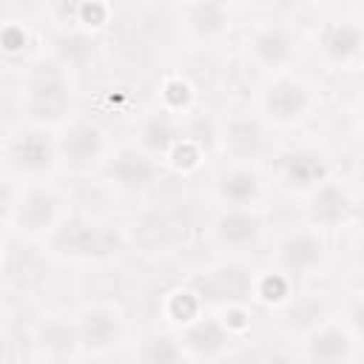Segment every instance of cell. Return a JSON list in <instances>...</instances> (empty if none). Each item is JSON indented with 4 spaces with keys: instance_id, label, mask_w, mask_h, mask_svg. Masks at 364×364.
<instances>
[{
    "instance_id": "f1b7e54d",
    "label": "cell",
    "mask_w": 364,
    "mask_h": 364,
    "mask_svg": "<svg viewBox=\"0 0 364 364\" xmlns=\"http://www.w3.org/2000/svg\"><path fill=\"white\" fill-rule=\"evenodd\" d=\"M196 162V151L188 142H176L173 145V165L176 168H191Z\"/></svg>"
},
{
    "instance_id": "d4e9b609",
    "label": "cell",
    "mask_w": 364,
    "mask_h": 364,
    "mask_svg": "<svg viewBox=\"0 0 364 364\" xmlns=\"http://www.w3.org/2000/svg\"><path fill=\"white\" fill-rule=\"evenodd\" d=\"M284 293H287V279L279 276V273L264 276L262 284H259V296L267 299V301H279V299H284Z\"/></svg>"
},
{
    "instance_id": "9c48e42d",
    "label": "cell",
    "mask_w": 364,
    "mask_h": 364,
    "mask_svg": "<svg viewBox=\"0 0 364 364\" xmlns=\"http://www.w3.org/2000/svg\"><path fill=\"white\" fill-rule=\"evenodd\" d=\"M353 353V338L344 327H321L316 333H310L307 338V355L316 361V364H341L347 361Z\"/></svg>"
},
{
    "instance_id": "ffe728a7",
    "label": "cell",
    "mask_w": 364,
    "mask_h": 364,
    "mask_svg": "<svg viewBox=\"0 0 364 364\" xmlns=\"http://www.w3.org/2000/svg\"><path fill=\"white\" fill-rule=\"evenodd\" d=\"M185 17L196 37H216L228 28V9L219 3H191L185 6Z\"/></svg>"
},
{
    "instance_id": "44dd1931",
    "label": "cell",
    "mask_w": 364,
    "mask_h": 364,
    "mask_svg": "<svg viewBox=\"0 0 364 364\" xmlns=\"http://www.w3.org/2000/svg\"><path fill=\"white\" fill-rule=\"evenodd\" d=\"M40 344L43 350H48L51 355L63 358L68 353H74V347L80 344V336H77V327H71L68 321H60V318H51L40 327Z\"/></svg>"
},
{
    "instance_id": "9a60e30c",
    "label": "cell",
    "mask_w": 364,
    "mask_h": 364,
    "mask_svg": "<svg viewBox=\"0 0 364 364\" xmlns=\"http://www.w3.org/2000/svg\"><path fill=\"white\" fill-rule=\"evenodd\" d=\"M324 54L336 63H350L361 54V28L355 23H333L321 37Z\"/></svg>"
},
{
    "instance_id": "f546056e",
    "label": "cell",
    "mask_w": 364,
    "mask_h": 364,
    "mask_svg": "<svg viewBox=\"0 0 364 364\" xmlns=\"http://www.w3.org/2000/svg\"><path fill=\"white\" fill-rule=\"evenodd\" d=\"M0 321H3V310H0Z\"/></svg>"
},
{
    "instance_id": "6da1fadb",
    "label": "cell",
    "mask_w": 364,
    "mask_h": 364,
    "mask_svg": "<svg viewBox=\"0 0 364 364\" xmlns=\"http://www.w3.org/2000/svg\"><path fill=\"white\" fill-rule=\"evenodd\" d=\"M26 108L34 119L54 122L68 108V85L57 68H40L26 85Z\"/></svg>"
},
{
    "instance_id": "83f0119b",
    "label": "cell",
    "mask_w": 364,
    "mask_h": 364,
    "mask_svg": "<svg viewBox=\"0 0 364 364\" xmlns=\"http://www.w3.org/2000/svg\"><path fill=\"white\" fill-rule=\"evenodd\" d=\"M105 14H108V6H102V3H82L80 6V17L85 23H91V26L105 23Z\"/></svg>"
},
{
    "instance_id": "277c9868",
    "label": "cell",
    "mask_w": 364,
    "mask_h": 364,
    "mask_svg": "<svg viewBox=\"0 0 364 364\" xmlns=\"http://www.w3.org/2000/svg\"><path fill=\"white\" fill-rule=\"evenodd\" d=\"M102 151H105V136L91 122H77L60 136V154L74 168H85V165L97 162L102 156Z\"/></svg>"
},
{
    "instance_id": "3957f363",
    "label": "cell",
    "mask_w": 364,
    "mask_h": 364,
    "mask_svg": "<svg viewBox=\"0 0 364 364\" xmlns=\"http://www.w3.org/2000/svg\"><path fill=\"white\" fill-rule=\"evenodd\" d=\"M310 108V91L304 82L299 80H276L264 88L262 94V111L273 119V122H282V125H290L296 119H301Z\"/></svg>"
},
{
    "instance_id": "7c38bea8",
    "label": "cell",
    "mask_w": 364,
    "mask_h": 364,
    "mask_svg": "<svg viewBox=\"0 0 364 364\" xmlns=\"http://www.w3.org/2000/svg\"><path fill=\"white\" fill-rule=\"evenodd\" d=\"M327 173V165L318 154L313 151H293L282 156V176L290 188H310L318 185Z\"/></svg>"
},
{
    "instance_id": "7402d4cb",
    "label": "cell",
    "mask_w": 364,
    "mask_h": 364,
    "mask_svg": "<svg viewBox=\"0 0 364 364\" xmlns=\"http://www.w3.org/2000/svg\"><path fill=\"white\" fill-rule=\"evenodd\" d=\"M139 142H142V148H148V151L165 154V151H171V148L179 142V134H176V125L171 122V117L156 114V117H151V119L142 125Z\"/></svg>"
},
{
    "instance_id": "ba28073f",
    "label": "cell",
    "mask_w": 364,
    "mask_h": 364,
    "mask_svg": "<svg viewBox=\"0 0 364 364\" xmlns=\"http://www.w3.org/2000/svg\"><path fill=\"white\" fill-rule=\"evenodd\" d=\"M119 316L108 307H91L82 313L80 324H77V336L80 344L91 347V350H108L111 344H117L119 338Z\"/></svg>"
},
{
    "instance_id": "d6986e66",
    "label": "cell",
    "mask_w": 364,
    "mask_h": 364,
    "mask_svg": "<svg viewBox=\"0 0 364 364\" xmlns=\"http://www.w3.org/2000/svg\"><path fill=\"white\" fill-rule=\"evenodd\" d=\"M185 347L196 355V358H213L228 347V333L219 321L208 318V321H196L188 327L185 333Z\"/></svg>"
},
{
    "instance_id": "ac0fdd59",
    "label": "cell",
    "mask_w": 364,
    "mask_h": 364,
    "mask_svg": "<svg viewBox=\"0 0 364 364\" xmlns=\"http://www.w3.org/2000/svg\"><path fill=\"white\" fill-rule=\"evenodd\" d=\"M259 176L250 171V168H233V171H228V173H222V179H219V185H216V191H219V196L228 202V205H233V208H245L247 202H253L256 196H259Z\"/></svg>"
},
{
    "instance_id": "7a4b0ae2",
    "label": "cell",
    "mask_w": 364,
    "mask_h": 364,
    "mask_svg": "<svg viewBox=\"0 0 364 364\" xmlns=\"http://www.w3.org/2000/svg\"><path fill=\"white\" fill-rule=\"evenodd\" d=\"M51 245L57 253L91 259V256H108L117 247V239H114V233H108V230H102L85 219H71L54 230Z\"/></svg>"
},
{
    "instance_id": "5b68a950",
    "label": "cell",
    "mask_w": 364,
    "mask_h": 364,
    "mask_svg": "<svg viewBox=\"0 0 364 364\" xmlns=\"http://www.w3.org/2000/svg\"><path fill=\"white\" fill-rule=\"evenodd\" d=\"M321 259H324V245L310 230L290 233L279 245V264L287 273H310V270H316L321 264Z\"/></svg>"
},
{
    "instance_id": "4316f807",
    "label": "cell",
    "mask_w": 364,
    "mask_h": 364,
    "mask_svg": "<svg viewBox=\"0 0 364 364\" xmlns=\"http://www.w3.org/2000/svg\"><path fill=\"white\" fill-rule=\"evenodd\" d=\"M0 46H3L6 51H20V48L26 46V34H23V28H17V26H6V28L0 31Z\"/></svg>"
},
{
    "instance_id": "8fae6325",
    "label": "cell",
    "mask_w": 364,
    "mask_h": 364,
    "mask_svg": "<svg viewBox=\"0 0 364 364\" xmlns=\"http://www.w3.org/2000/svg\"><path fill=\"white\" fill-rule=\"evenodd\" d=\"M247 293H250V276L239 264H222L205 282V296L213 299V301H228L230 304V301L245 299Z\"/></svg>"
},
{
    "instance_id": "484cf974",
    "label": "cell",
    "mask_w": 364,
    "mask_h": 364,
    "mask_svg": "<svg viewBox=\"0 0 364 364\" xmlns=\"http://www.w3.org/2000/svg\"><path fill=\"white\" fill-rule=\"evenodd\" d=\"M188 97H191V88H188V82H182V80H171V82H165V100L171 102V105H185L188 102Z\"/></svg>"
},
{
    "instance_id": "e0dca14e",
    "label": "cell",
    "mask_w": 364,
    "mask_h": 364,
    "mask_svg": "<svg viewBox=\"0 0 364 364\" xmlns=\"http://www.w3.org/2000/svg\"><path fill=\"white\" fill-rule=\"evenodd\" d=\"M350 213V196L338 185H321L310 199V219L318 225H338Z\"/></svg>"
},
{
    "instance_id": "2e32d148",
    "label": "cell",
    "mask_w": 364,
    "mask_h": 364,
    "mask_svg": "<svg viewBox=\"0 0 364 364\" xmlns=\"http://www.w3.org/2000/svg\"><path fill=\"white\" fill-rule=\"evenodd\" d=\"M259 148H262L259 122L250 117H233L225 128V151L239 156V159H247V156H256Z\"/></svg>"
},
{
    "instance_id": "603a6c76",
    "label": "cell",
    "mask_w": 364,
    "mask_h": 364,
    "mask_svg": "<svg viewBox=\"0 0 364 364\" xmlns=\"http://www.w3.org/2000/svg\"><path fill=\"white\" fill-rule=\"evenodd\" d=\"M145 364H182V347L168 336H154L142 347Z\"/></svg>"
},
{
    "instance_id": "5bb4252c",
    "label": "cell",
    "mask_w": 364,
    "mask_h": 364,
    "mask_svg": "<svg viewBox=\"0 0 364 364\" xmlns=\"http://www.w3.org/2000/svg\"><path fill=\"white\" fill-rule=\"evenodd\" d=\"M11 156L17 162V168L28 171V173H40L46 168H51L54 162V145L43 136V134H23L14 148H11Z\"/></svg>"
},
{
    "instance_id": "cb8c5ba5",
    "label": "cell",
    "mask_w": 364,
    "mask_h": 364,
    "mask_svg": "<svg viewBox=\"0 0 364 364\" xmlns=\"http://www.w3.org/2000/svg\"><path fill=\"white\" fill-rule=\"evenodd\" d=\"M199 307H202L199 296H193V293H188V290H182V293H176V296L171 299V316H173L176 321H185V324L199 316Z\"/></svg>"
},
{
    "instance_id": "4fadbf2b",
    "label": "cell",
    "mask_w": 364,
    "mask_h": 364,
    "mask_svg": "<svg viewBox=\"0 0 364 364\" xmlns=\"http://www.w3.org/2000/svg\"><path fill=\"white\" fill-rule=\"evenodd\" d=\"M250 51L262 65L279 68L293 57V40H290V34L284 28L270 26V28L256 31V37L250 40Z\"/></svg>"
},
{
    "instance_id": "52a82bcc",
    "label": "cell",
    "mask_w": 364,
    "mask_h": 364,
    "mask_svg": "<svg viewBox=\"0 0 364 364\" xmlns=\"http://www.w3.org/2000/svg\"><path fill=\"white\" fill-rule=\"evenodd\" d=\"M57 216H60V199L43 188H34L28 191L23 199H20V208H17V222L20 228H26L28 233H43V230H51L57 225Z\"/></svg>"
},
{
    "instance_id": "4dcf8cb0",
    "label": "cell",
    "mask_w": 364,
    "mask_h": 364,
    "mask_svg": "<svg viewBox=\"0 0 364 364\" xmlns=\"http://www.w3.org/2000/svg\"><path fill=\"white\" fill-rule=\"evenodd\" d=\"M54 364H63V361H54Z\"/></svg>"
},
{
    "instance_id": "8992f818",
    "label": "cell",
    "mask_w": 364,
    "mask_h": 364,
    "mask_svg": "<svg viewBox=\"0 0 364 364\" xmlns=\"http://www.w3.org/2000/svg\"><path fill=\"white\" fill-rule=\"evenodd\" d=\"M108 173H111V179H114L119 188H125V191H142V188H148V185L154 182L156 165H154L142 151H136V148H122V151L111 159Z\"/></svg>"
},
{
    "instance_id": "30bf717a",
    "label": "cell",
    "mask_w": 364,
    "mask_h": 364,
    "mask_svg": "<svg viewBox=\"0 0 364 364\" xmlns=\"http://www.w3.org/2000/svg\"><path fill=\"white\" fill-rule=\"evenodd\" d=\"M259 233H262V222L256 213L233 208L216 219V236L228 247H247L259 239Z\"/></svg>"
}]
</instances>
